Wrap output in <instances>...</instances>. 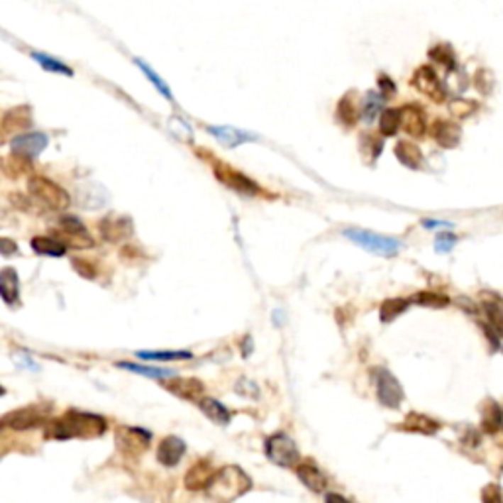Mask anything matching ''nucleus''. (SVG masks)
<instances>
[{
	"label": "nucleus",
	"instance_id": "1",
	"mask_svg": "<svg viewBox=\"0 0 503 503\" xmlns=\"http://www.w3.org/2000/svg\"><path fill=\"white\" fill-rule=\"evenodd\" d=\"M106 433V419L94 413L69 409L61 417L45 425V436L69 441V438H99Z\"/></svg>",
	"mask_w": 503,
	"mask_h": 503
},
{
	"label": "nucleus",
	"instance_id": "2",
	"mask_svg": "<svg viewBox=\"0 0 503 503\" xmlns=\"http://www.w3.org/2000/svg\"><path fill=\"white\" fill-rule=\"evenodd\" d=\"M254 486L252 477L236 464H228L216 470V474L206 487V497L216 502H234L242 495H246Z\"/></svg>",
	"mask_w": 503,
	"mask_h": 503
},
{
	"label": "nucleus",
	"instance_id": "3",
	"mask_svg": "<svg viewBox=\"0 0 503 503\" xmlns=\"http://www.w3.org/2000/svg\"><path fill=\"white\" fill-rule=\"evenodd\" d=\"M50 413H52L50 403H34V405H26V407L6 413L0 421V425L10 431H30V429L48 425Z\"/></svg>",
	"mask_w": 503,
	"mask_h": 503
},
{
	"label": "nucleus",
	"instance_id": "4",
	"mask_svg": "<svg viewBox=\"0 0 503 503\" xmlns=\"http://www.w3.org/2000/svg\"><path fill=\"white\" fill-rule=\"evenodd\" d=\"M344 236L354 242L356 246L364 248L370 254L384 258H393L397 256V252L401 250V242L397 238L392 236H384V234H377V232L366 231V228H346Z\"/></svg>",
	"mask_w": 503,
	"mask_h": 503
},
{
	"label": "nucleus",
	"instance_id": "5",
	"mask_svg": "<svg viewBox=\"0 0 503 503\" xmlns=\"http://www.w3.org/2000/svg\"><path fill=\"white\" fill-rule=\"evenodd\" d=\"M28 191L35 201H40L43 206L52 211H63L71 205V197L67 191L43 175H32L28 181Z\"/></svg>",
	"mask_w": 503,
	"mask_h": 503
},
{
	"label": "nucleus",
	"instance_id": "6",
	"mask_svg": "<svg viewBox=\"0 0 503 503\" xmlns=\"http://www.w3.org/2000/svg\"><path fill=\"white\" fill-rule=\"evenodd\" d=\"M264 451L267 460H272L275 466H282V468H295L301 460L297 444L285 433H273L267 436Z\"/></svg>",
	"mask_w": 503,
	"mask_h": 503
},
{
	"label": "nucleus",
	"instance_id": "7",
	"mask_svg": "<svg viewBox=\"0 0 503 503\" xmlns=\"http://www.w3.org/2000/svg\"><path fill=\"white\" fill-rule=\"evenodd\" d=\"M150 443H152V435L145 429H140V426L120 425L114 431V444H116V448H118L120 454L130 456V458L142 456L150 448Z\"/></svg>",
	"mask_w": 503,
	"mask_h": 503
},
{
	"label": "nucleus",
	"instance_id": "8",
	"mask_svg": "<svg viewBox=\"0 0 503 503\" xmlns=\"http://www.w3.org/2000/svg\"><path fill=\"white\" fill-rule=\"evenodd\" d=\"M372 375H374L375 392H377L380 403L387 409H399L401 401L405 399V393H403L399 380L385 367H374Z\"/></svg>",
	"mask_w": 503,
	"mask_h": 503
},
{
	"label": "nucleus",
	"instance_id": "9",
	"mask_svg": "<svg viewBox=\"0 0 503 503\" xmlns=\"http://www.w3.org/2000/svg\"><path fill=\"white\" fill-rule=\"evenodd\" d=\"M213 171L214 177L221 181L222 185H226L232 191L236 193H242V195H262V187L258 185L256 181H252L248 175H244L242 171L234 170L232 165L222 162H214L213 163Z\"/></svg>",
	"mask_w": 503,
	"mask_h": 503
},
{
	"label": "nucleus",
	"instance_id": "10",
	"mask_svg": "<svg viewBox=\"0 0 503 503\" xmlns=\"http://www.w3.org/2000/svg\"><path fill=\"white\" fill-rule=\"evenodd\" d=\"M411 85L417 89L419 93H423L435 103H444L446 91H444L441 79L436 75V71L431 65H421L411 77Z\"/></svg>",
	"mask_w": 503,
	"mask_h": 503
},
{
	"label": "nucleus",
	"instance_id": "11",
	"mask_svg": "<svg viewBox=\"0 0 503 503\" xmlns=\"http://www.w3.org/2000/svg\"><path fill=\"white\" fill-rule=\"evenodd\" d=\"M162 385L175 397H181V399L187 401H199L205 397L206 387L205 384L199 380V377H167V380H162Z\"/></svg>",
	"mask_w": 503,
	"mask_h": 503
},
{
	"label": "nucleus",
	"instance_id": "12",
	"mask_svg": "<svg viewBox=\"0 0 503 503\" xmlns=\"http://www.w3.org/2000/svg\"><path fill=\"white\" fill-rule=\"evenodd\" d=\"M32 124H34V118H32V109L28 104L10 109V111L4 112L2 124H0L2 140L6 142L10 136H18L22 132H26V130L32 128Z\"/></svg>",
	"mask_w": 503,
	"mask_h": 503
},
{
	"label": "nucleus",
	"instance_id": "13",
	"mask_svg": "<svg viewBox=\"0 0 503 503\" xmlns=\"http://www.w3.org/2000/svg\"><path fill=\"white\" fill-rule=\"evenodd\" d=\"M99 232L106 242H120V240L130 238L134 234V224L130 216H114L109 214L99 222Z\"/></svg>",
	"mask_w": 503,
	"mask_h": 503
},
{
	"label": "nucleus",
	"instance_id": "14",
	"mask_svg": "<svg viewBox=\"0 0 503 503\" xmlns=\"http://www.w3.org/2000/svg\"><path fill=\"white\" fill-rule=\"evenodd\" d=\"M48 144H50V138L43 132H26V134L22 132V134L12 138V142H10L12 152L24 154L28 157H32V160L42 154L43 150L48 148Z\"/></svg>",
	"mask_w": 503,
	"mask_h": 503
},
{
	"label": "nucleus",
	"instance_id": "15",
	"mask_svg": "<svg viewBox=\"0 0 503 503\" xmlns=\"http://www.w3.org/2000/svg\"><path fill=\"white\" fill-rule=\"evenodd\" d=\"M185 452H187V444L183 443V438L170 435L160 441L157 452H155V458H157V462H160L162 466H165V468H173V466L179 464L181 458L185 456Z\"/></svg>",
	"mask_w": 503,
	"mask_h": 503
},
{
	"label": "nucleus",
	"instance_id": "16",
	"mask_svg": "<svg viewBox=\"0 0 503 503\" xmlns=\"http://www.w3.org/2000/svg\"><path fill=\"white\" fill-rule=\"evenodd\" d=\"M214 474H216V470L213 468V462L209 460V458H201V460H197L195 464L187 470L183 482H185V487L191 490V492H201V490H206V487H209Z\"/></svg>",
	"mask_w": 503,
	"mask_h": 503
},
{
	"label": "nucleus",
	"instance_id": "17",
	"mask_svg": "<svg viewBox=\"0 0 503 503\" xmlns=\"http://www.w3.org/2000/svg\"><path fill=\"white\" fill-rule=\"evenodd\" d=\"M401 130L411 138L425 136L426 116L421 106L417 104H405L401 109Z\"/></svg>",
	"mask_w": 503,
	"mask_h": 503
},
{
	"label": "nucleus",
	"instance_id": "18",
	"mask_svg": "<svg viewBox=\"0 0 503 503\" xmlns=\"http://www.w3.org/2000/svg\"><path fill=\"white\" fill-rule=\"evenodd\" d=\"M295 474L301 480V484L307 487L309 492H315V494H323L324 490L328 487V480L323 474V470L311 464V462H303L295 466Z\"/></svg>",
	"mask_w": 503,
	"mask_h": 503
},
{
	"label": "nucleus",
	"instance_id": "19",
	"mask_svg": "<svg viewBox=\"0 0 503 503\" xmlns=\"http://www.w3.org/2000/svg\"><path fill=\"white\" fill-rule=\"evenodd\" d=\"M431 136L435 138V142L441 148L451 150V148H456L460 144L462 130L458 124L448 122V120H435L433 126H431Z\"/></svg>",
	"mask_w": 503,
	"mask_h": 503
},
{
	"label": "nucleus",
	"instance_id": "20",
	"mask_svg": "<svg viewBox=\"0 0 503 503\" xmlns=\"http://www.w3.org/2000/svg\"><path fill=\"white\" fill-rule=\"evenodd\" d=\"M206 132L213 138H216L222 145L226 148H236V145L248 144L252 140H256V134L246 132V130L234 128V126H206Z\"/></svg>",
	"mask_w": 503,
	"mask_h": 503
},
{
	"label": "nucleus",
	"instance_id": "21",
	"mask_svg": "<svg viewBox=\"0 0 503 503\" xmlns=\"http://www.w3.org/2000/svg\"><path fill=\"white\" fill-rule=\"evenodd\" d=\"M2 171H4V175H6L9 179H22V177L34 173V163H32V157H28V155L24 154H18V152H12V154L4 157Z\"/></svg>",
	"mask_w": 503,
	"mask_h": 503
},
{
	"label": "nucleus",
	"instance_id": "22",
	"mask_svg": "<svg viewBox=\"0 0 503 503\" xmlns=\"http://www.w3.org/2000/svg\"><path fill=\"white\" fill-rule=\"evenodd\" d=\"M53 234H55L65 246L75 248V250H87V248L94 246V240L93 236L89 234V231H87V226H83V228H61V226H57V228L53 231Z\"/></svg>",
	"mask_w": 503,
	"mask_h": 503
},
{
	"label": "nucleus",
	"instance_id": "23",
	"mask_svg": "<svg viewBox=\"0 0 503 503\" xmlns=\"http://www.w3.org/2000/svg\"><path fill=\"white\" fill-rule=\"evenodd\" d=\"M360 116H362V109H360V104L356 103L354 94H344L341 101H338V106H336V118H338V122L344 124L346 128H354V126L358 124Z\"/></svg>",
	"mask_w": 503,
	"mask_h": 503
},
{
	"label": "nucleus",
	"instance_id": "24",
	"mask_svg": "<svg viewBox=\"0 0 503 503\" xmlns=\"http://www.w3.org/2000/svg\"><path fill=\"white\" fill-rule=\"evenodd\" d=\"M0 293L2 299L9 307L18 305V299H20V280H18V273L14 267H4L0 273Z\"/></svg>",
	"mask_w": 503,
	"mask_h": 503
},
{
	"label": "nucleus",
	"instance_id": "25",
	"mask_svg": "<svg viewBox=\"0 0 503 503\" xmlns=\"http://www.w3.org/2000/svg\"><path fill=\"white\" fill-rule=\"evenodd\" d=\"M403 431H411V433H419V435H435L441 429V423L435 419L421 415V413H409L405 421L401 423Z\"/></svg>",
	"mask_w": 503,
	"mask_h": 503
},
{
	"label": "nucleus",
	"instance_id": "26",
	"mask_svg": "<svg viewBox=\"0 0 503 503\" xmlns=\"http://www.w3.org/2000/svg\"><path fill=\"white\" fill-rule=\"evenodd\" d=\"M395 157L399 160L401 165L409 167V170H419L423 165V152L419 150L417 144L407 142V140H401L395 144Z\"/></svg>",
	"mask_w": 503,
	"mask_h": 503
},
{
	"label": "nucleus",
	"instance_id": "27",
	"mask_svg": "<svg viewBox=\"0 0 503 503\" xmlns=\"http://www.w3.org/2000/svg\"><path fill=\"white\" fill-rule=\"evenodd\" d=\"M30 246L40 256L61 258L65 256V252H67V246L57 236H34Z\"/></svg>",
	"mask_w": 503,
	"mask_h": 503
},
{
	"label": "nucleus",
	"instance_id": "28",
	"mask_svg": "<svg viewBox=\"0 0 503 503\" xmlns=\"http://www.w3.org/2000/svg\"><path fill=\"white\" fill-rule=\"evenodd\" d=\"M199 405H201V411L205 413L206 417L211 419L213 423H216V425L226 426L231 423V409L226 405H222L221 401L213 399V397H203Z\"/></svg>",
	"mask_w": 503,
	"mask_h": 503
},
{
	"label": "nucleus",
	"instance_id": "29",
	"mask_svg": "<svg viewBox=\"0 0 503 503\" xmlns=\"http://www.w3.org/2000/svg\"><path fill=\"white\" fill-rule=\"evenodd\" d=\"M482 429L486 431L487 435H497L503 431V413L499 409V405L494 401H487V405L484 407L482 413Z\"/></svg>",
	"mask_w": 503,
	"mask_h": 503
},
{
	"label": "nucleus",
	"instance_id": "30",
	"mask_svg": "<svg viewBox=\"0 0 503 503\" xmlns=\"http://www.w3.org/2000/svg\"><path fill=\"white\" fill-rule=\"evenodd\" d=\"M116 366L122 367V370H128V372H134V374L144 375V377H150V380H160V382L175 375V372L167 370V367L142 366V364H136V362H116Z\"/></svg>",
	"mask_w": 503,
	"mask_h": 503
},
{
	"label": "nucleus",
	"instance_id": "31",
	"mask_svg": "<svg viewBox=\"0 0 503 503\" xmlns=\"http://www.w3.org/2000/svg\"><path fill=\"white\" fill-rule=\"evenodd\" d=\"M409 299L403 297H392L385 299L384 303L380 305V319L382 323H392L393 319H397L399 315H403L407 309H409Z\"/></svg>",
	"mask_w": 503,
	"mask_h": 503
},
{
	"label": "nucleus",
	"instance_id": "32",
	"mask_svg": "<svg viewBox=\"0 0 503 503\" xmlns=\"http://www.w3.org/2000/svg\"><path fill=\"white\" fill-rule=\"evenodd\" d=\"M484 311H486V316H487V323H490V326L494 328L495 333L499 334V336H503V301L497 295H495L492 301H487V299H484Z\"/></svg>",
	"mask_w": 503,
	"mask_h": 503
},
{
	"label": "nucleus",
	"instance_id": "33",
	"mask_svg": "<svg viewBox=\"0 0 503 503\" xmlns=\"http://www.w3.org/2000/svg\"><path fill=\"white\" fill-rule=\"evenodd\" d=\"M401 130V109H384L380 114V134L385 138L395 136Z\"/></svg>",
	"mask_w": 503,
	"mask_h": 503
},
{
	"label": "nucleus",
	"instance_id": "34",
	"mask_svg": "<svg viewBox=\"0 0 503 503\" xmlns=\"http://www.w3.org/2000/svg\"><path fill=\"white\" fill-rule=\"evenodd\" d=\"M136 356L140 360H152V362H171V360H189L193 358L191 352H183V350H167V352H150V350H140L136 352Z\"/></svg>",
	"mask_w": 503,
	"mask_h": 503
},
{
	"label": "nucleus",
	"instance_id": "35",
	"mask_svg": "<svg viewBox=\"0 0 503 503\" xmlns=\"http://www.w3.org/2000/svg\"><path fill=\"white\" fill-rule=\"evenodd\" d=\"M32 57L40 63V67L45 69V71H50V73H60V75L73 77V69L67 67V65L61 63V61L53 60L52 55H45V53H40V52H32Z\"/></svg>",
	"mask_w": 503,
	"mask_h": 503
},
{
	"label": "nucleus",
	"instance_id": "36",
	"mask_svg": "<svg viewBox=\"0 0 503 503\" xmlns=\"http://www.w3.org/2000/svg\"><path fill=\"white\" fill-rule=\"evenodd\" d=\"M382 150H384V140H382V138H377L375 134H364V136H360V152H362L364 157H367V160H377L380 154H382Z\"/></svg>",
	"mask_w": 503,
	"mask_h": 503
},
{
	"label": "nucleus",
	"instance_id": "37",
	"mask_svg": "<svg viewBox=\"0 0 503 503\" xmlns=\"http://www.w3.org/2000/svg\"><path fill=\"white\" fill-rule=\"evenodd\" d=\"M429 55H431V60L436 61L438 65H443L446 71H452V69L456 67V55H454V52L451 50V45L438 43V45H435V48L429 52Z\"/></svg>",
	"mask_w": 503,
	"mask_h": 503
},
{
	"label": "nucleus",
	"instance_id": "38",
	"mask_svg": "<svg viewBox=\"0 0 503 503\" xmlns=\"http://www.w3.org/2000/svg\"><path fill=\"white\" fill-rule=\"evenodd\" d=\"M413 301L417 305H423V307H433V309H443L451 303V299L446 295H441V293H435V291H421L417 293Z\"/></svg>",
	"mask_w": 503,
	"mask_h": 503
},
{
	"label": "nucleus",
	"instance_id": "39",
	"mask_svg": "<svg viewBox=\"0 0 503 503\" xmlns=\"http://www.w3.org/2000/svg\"><path fill=\"white\" fill-rule=\"evenodd\" d=\"M134 63H136L138 67H140V69H142V71H144L145 77H148V79H150V81H152V85H154L155 89H157V91H160V93H162L163 96L167 99V101H173V94H171L170 87L165 85V81H163V79L160 77L157 73H154V69L150 67L148 63H144V61H142V60H134Z\"/></svg>",
	"mask_w": 503,
	"mask_h": 503
},
{
	"label": "nucleus",
	"instance_id": "40",
	"mask_svg": "<svg viewBox=\"0 0 503 503\" xmlns=\"http://www.w3.org/2000/svg\"><path fill=\"white\" fill-rule=\"evenodd\" d=\"M448 109H451L452 116H456V118H468V116H472V114L477 111V104L474 103V101H468V99H454V101L448 104Z\"/></svg>",
	"mask_w": 503,
	"mask_h": 503
},
{
	"label": "nucleus",
	"instance_id": "41",
	"mask_svg": "<svg viewBox=\"0 0 503 503\" xmlns=\"http://www.w3.org/2000/svg\"><path fill=\"white\" fill-rule=\"evenodd\" d=\"M384 94L382 96H377V93H367L366 94V101H364V104H362V116H366V120H372L377 116V112L382 111V104H384Z\"/></svg>",
	"mask_w": 503,
	"mask_h": 503
},
{
	"label": "nucleus",
	"instance_id": "42",
	"mask_svg": "<svg viewBox=\"0 0 503 503\" xmlns=\"http://www.w3.org/2000/svg\"><path fill=\"white\" fill-rule=\"evenodd\" d=\"M170 130L171 134L177 138V140H181V142H185V144H191V142H193V132H191V128H189L183 120L179 118L171 120Z\"/></svg>",
	"mask_w": 503,
	"mask_h": 503
},
{
	"label": "nucleus",
	"instance_id": "43",
	"mask_svg": "<svg viewBox=\"0 0 503 503\" xmlns=\"http://www.w3.org/2000/svg\"><path fill=\"white\" fill-rule=\"evenodd\" d=\"M236 393L242 395V397H248V399H258L260 397V387L252 380L240 377L238 382H236Z\"/></svg>",
	"mask_w": 503,
	"mask_h": 503
},
{
	"label": "nucleus",
	"instance_id": "44",
	"mask_svg": "<svg viewBox=\"0 0 503 503\" xmlns=\"http://www.w3.org/2000/svg\"><path fill=\"white\" fill-rule=\"evenodd\" d=\"M456 244V236L452 232H441L435 238V250L438 254H448Z\"/></svg>",
	"mask_w": 503,
	"mask_h": 503
},
{
	"label": "nucleus",
	"instance_id": "45",
	"mask_svg": "<svg viewBox=\"0 0 503 503\" xmlns=\"http://www.w3.org/2000/svg\"><path fill=\"white\" fill-rule=\"evenodd\" d=\"M71 265H73V270L81 275V277H85V280H94L96 277V270H94V265L91 264V262H87V260H73L71 262Z\"/></svg>",
	"mask_w": 503,
	"mask_h": 503
},
{
	"label": "nucleus",
	"instance_id": "46",
	"mask_svg": "<svg viewBox=\"0 0 503 503\" xmlns=\"http://www.w3.org/2000/svg\"><path fill=\"white\" fill-rule=\"evenodd\" d=\"M476 87H477V91H480V93H484V94L492 93V87H494V77H492V73H490L487 69L477 71Z\"/></svg>",
	"mask_w": 503,
	"mask_h": 503
},
{
	"label": "nucleus",
	"instance_id": "47",
	"mask_svg": "<svg viewBox=\"0 0 503 503\" xmlns=\"http://www.w3.org/2000/svg\"><path fill=\"white\" fill-rule=\"evenodd\" d=\"M377 85H380V91H382V94H384L385 99L392 96V94H395V83H393L389 77L382 75V77L377 79Z\"/></svg>",
	"mask_w": 503,
	"mask_h": 503
},
{
	"label": "nucleus",
	"instance_id": "48",
	"mask_svg": "<svg viewBox=\"0 0 503 503\" xmlns=\"http://www.w3.org/2000/svg\"><path fill=\"white\" fill-rule=\"evenodd\" d=\"M482 499L484 502H487V503H492V502H502V494H499V487L497 486H487L486 490H484V494H482Z\"/></svg>",
	"mask_w": 503,
	"mask_h": 503
},
{
	"label": "nucleus",
	"instance_id": "49",
	"mask_svg": "<svg viewBox=\"0 0 503 503\" xmlns=\"http://www.w3.org/2000/svg\"><path fill=\"white\" fill-rule=\"evenodd\" d=\"M2 254H4V256H12V254H18L16 242H12L10 238H2Z\"/></svg>",
	"mask_w": 503,
	"mask_h": 503
},
{
	"label": "nucleus",
	"instance_id": "50",
	"mask_svg": "<svg viewBox=\"0 0 503 503\" xmlns=\"http://www.w3.org/2000/svg\"><path fill=\"white\" fill-rule=\"evenodd\" d=\"M423 226L425 228H441V226H444V228H451L452 224L446 221H433V219H423Z\"/></svg>",
	"mask_w": 503,
	"mask_h": 503
},
{
	"label": "nucleus",
	"instance_id": "51",
	"mask_svg": "<svg viewBox=\"0 0 503 503\" xmlns=\"http://www.w3.org/2000/svg\"><path fill=\"white\" fill-rule=\"evenodd\" d=\"M250 342H252V338H250V336H244V342H242V344H244V350H242V354H244V356H248V354H250Z\"/></svg>",
	"mask_w": 503,
	"mask_h": 503
},
{
	"label": "nucleus",
	"instance_id": "52",
	"mask_svg": "<svg viewBox=\"0 0 503 503\" xmlns=\"http://www.w3.org/2000/svg\"><path fill=\"white\" fill-rule=\"evenodd\" d=\"M326 499H328V502H334V499H338V502H346V497L338 494H328L326 495Z\"/></svg>",
	"mask_w": 503,
	"mask_h": 503
}]
</instances>
